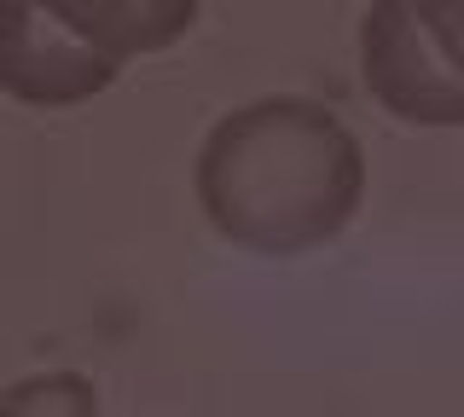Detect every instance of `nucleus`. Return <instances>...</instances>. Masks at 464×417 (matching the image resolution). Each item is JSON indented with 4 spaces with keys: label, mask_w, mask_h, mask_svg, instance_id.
Listing matches in <instances>:
<instances>
[{
    "label": "nucleus",
    "mask_w": 464,
    "mask_h": 417,
    "mask_svg": "<svg viewBox=\"0 0 464 417\" xmlns=\"http://www.w3.org/2000/svg\"><path fill=\"white\" fill-rule=\"evenodd\" d=\"M0 417H99V388L82 371H41L0 394Z\"/></svg>",
    "instance_id": "39448f33"
},
{
    "label": "nucleus",
    "mask_w": 464,
    "mask_h": 417,
    "mask_svg": "<svg viewBox=\"0 0 464 417\" xmlns=\"http://www.w3.org/2000/svg\"><path fill=\"white\" fill-rule=\"evenodd\" d=\"M192 185L227 243L290 261L354 221L366 197V151L337 110L273 93L209 128Z\"/></svg>",
    "instance_id": "f257e3e1"
},
{
    "label": "nucleus",
    "mask_w": 464,
    "mask_h": 417,
    "mask_svg": "<svg viewBox=\"0 0 464 417\" xmlns=\"http://www.w3.org/2000/svg\"><path fill=\"white\" fill-rule=\"evenodd\" d=\"M406 6L430 35V47L441 52V64L464 81V0H406Z\"/></svg>",
    "instance_id": "423d86ee"
},
{
    "label": "nucleus",
    "mask_w": 464,
    "mask_h": 417,
    "mask_svg": "<svg viewBox=\"0 0 464 417\" xmlns=\"http://www.w3.org/2000/svg\"><path fill=\"white\" fill-rule=\"evenodd\" d=\"M360 76L389 117L412 128H464V81L441 64L406 0H372L360 18Z\"/></svg>",
    "instance_id": "f03ea898"
},
{
    "label": "nucleus",
    "mask_w": 464,
    "mask_h": 417,
    "mask_svg": "<svg viewBox=\"0 0 464 417\" xmlns=\"http://www.w3.org/2000/svg\"><path fill=\"white\" fill-rule=\"evenodd\" d=\"M58 24H70L93 52L105 59H145L169 52L198 24L203 0H41Z\"/></svg>",
    "instance_id": "20e7f679"
},
{
    "label": "nucleus",
    "mask_w": 464,
    "mask_h": 417,
    "mask_svg": "<svg viewBox=\"0 0 464 417\" xmlns=\"http://www.w3.org/2000/svg\"><path fill=\"white\" fill-rule=\"evenodd\" d=\"M116 81V59L58 24L41 0H0V93L18 105L64 110L105 93Z\"/></svg>",
    "instance_id": "7ed1b4c3"
}]
</instances>
